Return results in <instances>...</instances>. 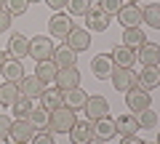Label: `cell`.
I'll list each match as a JSON object with an SVG mask.
<instances>
[{
    "label": "cell",
    "instance_id": "1",
    "mask_svg": "<svg viewBox=\"0 0 160 144\" xmlns=\"http://www.w3.org/2000/svg\"><path fill=\"white\" fill-rule=\"evenodd\" d=\"M75 110H69V107H56V110L48 112V128H51L53 133H69V128L75 126Z\"/></svg>",
    "mask_w": 160,
    "mask_h": 144
},
{
    "label": "cell",
    "instance_id": "2",
    "mask_svg": "<svg viewBox=\"0 0 160 144\" xmlns=\"http://www.w3.org/2000/svg\"><path fill=\"white\" fill-rule=\"evenodd\" d=\"M53 51H56V46H53L51 37L38 35V37L29 40V56H32L35 62H51V59H53Z\"/></svg>",
    "mask_w": 160,
    "mask_h": 144
},
{
    "label": "cell",
    "instance_id": "3",
    "mask_svg": "<svg viewBox=\"0 0 160 144\" xmlns=\"http://www.w3.org/2000/svg\"><path fill=\"white\" fill-rule=\"evenodd\" d=\"M75 29V24H72V16L69 13H62V11H56L51 19H48V32L53 35V37H62V40H67V35Z\"/></svg>",
    "mask_w": 160,
    "mask_h": 144
},
{
    "label": "cell",
    "instance_id": "4",
    "mask_svg": "<svg viewBox=\"0 0 160 144\" xmlns=\"http://www.w3.org/2000/svg\"><path fill=\"white\" fill-rule=\"evenodd\" d=\"M118 22L123 24V27H142V8L136 6V3H123L118 11Z\"/></svg>",
    "mask_w": 160,
    "mask_h": 144
},
{
    "label": "cell",
    "instance_id": "5",
    "mask_svg": "<svg viewBox=\"0 0 160 144\" xmlns=\"http://www.w3.org/2000/svg\"><path fill=\"white\" fill-rule=\"evenodd\" d=\"M109 59H112V64H115V67H123V69H133V64H136V51L120 43V46H115V48H112Z\"/></svg>",
    "mask_w": 160,
    "mask_h": 144
},
{
    "label": "cell",
    "instance_id": "6",
    "mask_svg": "<svg viewBox=\"0 0 160 144\" xmlns=\"http://www.w3.org/2000/svg\"><path fill=\"white\" fill-rule=\"evenodd\" d=\"M149 102H152V93H149V91H142V88H136V86H133L131 91H126V104H128V110H131V112L147 110Z\"/></svg>",
    "mask_w": 160,
    "mask_h": 144
},
{
    "label": "cell",
    "instance_id": "7",
    "mask_svg": "<svg viewBox=\"0 0 160 144\" xmlns=\"http://www.w3.org/2000/svg\"><path fill=\"white\" fill-rule=\"evenodd\" d=\"M112 86L118 88L120 93H126V91H131L133 86H136V72L133 69H123V67H115L112 69Z\"/></svg>",
    "mask_w": 160,
    "mask_h": 144
},
{
    "label": "cell",
    "instance_id": "8",
    "mask_svg": "<svg viewBox=\"0 0 160 144\" xmlns=\"http://www.w3.org/2000/svg\"><path fill=\"white\" fill-rule=\"evenodd\" d=\"M69 139L72 144H88L93 139V120H75V126L69 128Z\"/></svg>",
    "mask_w": 160,
    "mask_h": 144
},
{
    "label": "cell",
    "instance_id": "9",
    "mask_svg": "<svg viewBox=\"0 0 160 144\" xmlns=\"http://www.w3.org/2000/svg\"><path fill=\"white\" fill-rule=\"evenodd\" d=\"M109 112V104L104 96H99V93H93V96L86 99V117L88 120H99V117H107Z\"/></svg>",
    "mask_w": 160,
    "mask_h": 144
},
{
    "label": "cell",
    "instance_id": "10",
    "mask_svg": "<svg viewBox=\"0 0 160 144\" xmlns=\"http://www.w3.org/2000/svg\"><path fill=\"white\" fill-rule=\"evenodd\" d=\"M109 22H112V16H107V13L99 11V8H91V11L86 13V29L88 32H107Z\"/></svg>",
    "mask_w": 160,
    "mask_h": 144
},
{
    "label": "cell",
    "instance_id": "11",
    "mask_svg": "<svg viewBox=\"0 0 160 144\" xmlns=\"http://www.w3.org/2000/svg\"><path fill=\"white\" fill-rule=\"evenodd\" d=\"M35 133H38V131H35V126L27 120V117H19V120H13V126H11V139H13V142L29 144Z\"/></svg>",
    "mask_w": 160,
    "mask_h": 144
},
{
    "label": "cell",
    "instance_id": "12",
    "mask_svg": "<svg viewBox=\"0 0 160 144\" xmlns=\"http://www.w3.org/2000/svg\"><path fill=\"white\" fill-rule=\"evenodd\" d=\"M158 86H160V69L158 67H144L142 72H136V88L155 91Z\"/></svg>",
    "mask_w": 160,
    "mask_h": 144
},
{
    "label": "cell",
    "instance_id": "13",
    "mask_svg": "<svg viewBox=\"0 0 160 144\" xmlns=\"http://www.w3.org/2000/svg\"><path fill=\"white\" fill-rule=\"evenodd\" d=\"M56 88H62V91H69V88H80V72L78 67H64L56 72Z\"/></svg>",
    "mask_w": 160,
    "mask_h": 144
},
{
    "label": "cell",
    "instance_id": "14",
    "mask_svg": "<svg viewBox=\"0 0 160 144\" xmlns=\"http://www.w3.org/2000/svg\"><path fill=\"white\" fill-rule=\"evenodd\" d=\"M112 69H115V64H112V59H109L107 53H99V56L91 59V72L99 80H107V77L112 75Z\"/></svg>",
    "mask_w": 160,
    "mask_h": 144
},
{
    "label": "cell",
    "instance_id": "15",
    "mask_svg": "<svg viewBox=\"0 0 160 144\" xmlns=\"http://www.w3.org/2000/svg\"><path fill=\"white\" fill-rule=\"evenodd\" d=\"M0 72H3V77H6V83H22L24 80V64L19 62V59H6V64L0 67Z\"/></svg>",
    "mask_w": 160,
    "mask_h": 144
},
{
    "label": "cell",
    "instance_id": "16",
    "mask_svg": "<svg viewBox=\"0 0 160 144\" xmlns=\"http://www.w3.org/2000/svg\"><path fill=\"white\" fill-rule=\"evenodd\" d=\"M64 43H67V46L72 48L75 53H78V51H86V48L91 46V32H88V29H80V27H75L72 32L67 35V40H64Z\"/></svg>",
    "mask_w": 160,
    "mask_h": 144
},
{
    "label": "cell",
    "instance_id": "17",
    "mask_svg": "<svg viewBox=\"0 0 160 144\" xmlns=\"http://www.w3.org/2000/svg\"><path fill=\"white\" fill-rule=\"evenodd\" d=\"M53 64H56V69H64V67H75V62H78V53L72 51V48L67 46V43H62V46L53 51Z\"/></svg>",
    "mask_w": 160,
    "mask_h": 144
},
{
    "label": "cell",
    "instance_id": "18",
    "mask_svg": "<svg viewBox=\"0 0 160 144\" xmlns=\"http://www.w3.org/2000/svg\"><path fill=\"white\" fill-rule=\"evenodd\" d=\"M19 91L27 99H40V93L46 91V86H43V80H38L35 75H24V80L19 83Z\"/></svg>",
    "mask_w": 160,
    "mask_h": 144
},
{
    "label": "cell",
    "instance_id": "19",
    "mask_svg": "<svg viewBox=\"0 0 160 144\" xmlns=\"http://www.w3.org/2000/svg\"><path fill=\"white\" fill-rule=\"evenodd\" d=\"M136 62H142L144 67H158L160 64V46L158 43H144L142 51L136 53Z\"/></svg>",
    "mask_w": 160,
    "mask_h": 144
},
{
    "label": "cell",
    "instance_id": "20",
    "mask_svg": "<svg viewBox=\"0 0 160 144\" xmlns=\"http://www.w3.org/2000/svg\"><path fill=\"white\" fill-rule=\"evenodd\" d=\"M93 136L102 139V142H109L112 136H118L115 120H109V115H107V117H99V120H93Z\"/></svg>",
    "mask_w": 160,
    "mask_h": 144
},
{
    "label": "cell",
    "instance_id": "21",
    "mask_svg": "<svg viewBox=\"0 0 160 144\" xmlns=\"http://www.w3.org/2000/svg\"><path fill=\"white\" fill-rule=\"evenodd\" d=\"M8 53L11 59H19L22 62L24 56H29V40L24 35H11V40H8Z\"/></svg>",
    "mask_w": 160,
    "mask_h": 144
},
{
    "label": "cell",
    "instance_id": "22",
    "mask_svg": "<svg viewBox=\"0 0 160 144\" xmlns=\"http://www.w3.org/2000/svg\"><path fill=\"white\" fill-rule=\"evenodd\" d=\"M86 91L83 88H69V91H62V104L69 107V110H80V107H86Z\"/></svg>",
    "mask_w": 160,
    "mask_h": 144
},
{
    "label": "cell",
    "instance_id": "23",
    "mask_svg": "<svg viewBox=\"0 0 160 144\" xmlns=\"http://www.w3.org/2000/svg\"><path fill=\"white\" fill-rule=\"evenodd\" d=\"M115 128H118V136H136L139 120H136V115H120V117H115Z\"/></svg>",
    "mask_w": 160,
    "mask_h": 144
},
{
    "label": "cell",
    "instance_id": "24",
    "mask_svg": "<svg viewBox=\"0 0 160 144\" xmlns=\"http://www.w3.org/2000/svg\"><path fill=\"white\" fill-rule=\"evenodd\" d=\"M56 64L53 62H38L35 64V77L38 80H43V86H48V83H53L56 80Z\"/></svg>",
    "mask_w": 160,
    "mask_h": 144
},
{
    "label": "cell",
    "instance_id": "25",
    "mask_svg": "<svg viewBox=\"0 0 160 144\" xmlns=\"http://www.w3.org/2000/svg\"><path fill=\"white\" fill-rule=\"evenodd\" d=\"M142 24L149 29H160V3H149L142 8Z\"/></svg>",
    "mask_w": 160,
    "mask_h": 144
},
{
    "label": "cell",
    "instance_id": "26",
    "mask_svg": "<svg viewBox=\"0 0 160 144\" xmlns=\"http://www.w3.org/2000/svg\"><path fill=\"white\" fill-rule=\"evenodd\" d=\"M40 107L48 110V112L62 107V88H46V91L40 93Z\"/></svg>",
    "mask_w": 160,
    "mask_h": 144
},
{
    "label": "cell",
    "instance_id": "27",
    "mask_svg": "<svg viewBox=\"0 0 160 144\" xmlns=\"http://www.w3.org/2000/svg\"><path fill=\"white\" fill-rule=\"evenodd\" d=\"M144 43H147V37H144V29H139V27H128V29H123V46H128V48H142Z\"/></svg>",
    "mask_w": 160,
    "mask_h": 144
},
{
    "label": "cell",
    "instance_id": "28",
    "mask_svg": "<svg viewBox=\"0 0 160 144\" xmlns=\"http://www.w3.org/2000/svg\"><path fill=\"white\" fill-rule=\"evenodd\" d=\"M22 96L16 83H3L0 86V107H13V102Z\"/></svg>",
    "mask_w": 160,
    "mask_h": 144
},
{
    "label": "cell",
    "instance_id": "29",
    "mask_svg": "<svg viewBox=\"0 0 160 144\" xmlns=\"http://www.w3.org/2000/svg\"><path fill=\"white\" fill-rule=\"evenodd\" d=\"M29 123L35 126V131H48V110H43V107H38V110L29 112L27 117Z\"/></svg>",
    "mask_w": 160,
    "mask_h": 144
},
{
    "label": "cell",
    "instance_id": "30",
    "mask_svg": "<svg viewBox=\"0 0 160 144\" xmlns=\"http://www.w3.org/2000/svg\"><path fill=\"white\" fill-rule=\"evenodd\" d=\"M67 13L69 16H86L91 11V0H67Z\"/></svg>",
    "mask_w": 160,
    "mask_h": 144
},
{
    "label": "cell",
    "instance_id": "31",
    "mask_svg": "<svg viewBox=\"0 0 160 144\" xmlns=\"http://www.w3.org/2000/svg\"><path fill=\"white\" fill-rule=\"evenodd\" d=\"M11 110H13V115H16V120H19V117H29V112H32L35 107H32V99L19 96L16 102H13V107H11Z\"/></svg>",
    "mask_w": 160,
    "mask_h": 144
},
{
    "label": "cell",
    "instance_id": "32",
    "mask_svg": "<svg viewBox=\"0 0 160 144\" xmlns=\"http://www.w3.org/2000/svg\"><path fill=\"white\" fill-rule=\"evenodd\" d=\"M29 8V0H3V11H8L11 16H22L27 13Z\"/></svg>",
    "mask_w": 160,
    "mask_h": 144
},
{
    "label": "cell",
    "instance_id": "33",
    "mask_svg": "<svg viewBox=\"0 0 160 144\" xmlns=\"http://www.w3.org/2000/svg\"><path fill=\"white\" fill-rule=\"evenodd\" d=\"M136 120H139V128H147V131H149V128H155V126H158V115L152 112V107L142 110V112H139V117H136Z\"/></svg>",
    "mask_w": 160,
    "mask_h": 144
},
{
    "label": "cell",
    "instance_id": "34",
    "mask_svg": "<svg viewBox=\"0 0 160 144\" xmlns=\"http://www.w3.org/2000/svg\"><path fill=\"white\" fill-rule=\"evenodd\" d=\"M120 6H123V0H99V11H104L107 16H118V11H120Z\"/></svg>",
    "mask_w": 160,
    "mask_h": 144
},
{
    "label": "cell",
    "instance_id": "35",
    "mask_svg": "<svg viewBox=\"0 0 160 144\" xmlns=\"http://www.w3.org/2000/svg\"><path fill=\"white\" fill-rule=\"evenodd\" d=\"M11 126H13V120L8 115H0V142L3 139H11Z\"/></svg>",
    "mask_w": 160,
    "mask_h": 144
},
{
    "label": "cell",
    "instance_id": "36",
    "mask_svg": "<svg viewBox=\"0 0 160 144\" xmlns=\"http://www.w3.org/2000/svg\"><path fill=\"white\" fill-rule=\"evenodd\" d=\"M29 144H56V142H53V136H51L48 131H38V133L32 136V142H29Z\"/></svg>",
    "mask_w": 160,
    "mask_h": 144
},
{
    "label": "cell",
    "instance_id": "37",
    "mask_svg": "<svg viewBox=\"0 0 160 144\" xmlns=\"http://www.w3.org/2000/svg\"><path fill=\"white\" fill-rule=\"evenodd\" d=\"M11 13H8V11H3V8H0V35H3V32H8V29H11Z\"/></svg>",
    "mask_w": 160,
    "mask_h": 144
},
{
    "label": "cell",
    "instance_id": "38",
    "mask_svg": "<svg viewBox=\"0 0 160 144\" xmlns=\"http://www.w3.org/2000/svg\"><path fill=\"white\" fill-rule=\"evenodd\" d=\"M46 3H48V6L53 8V11H62V8L67 6V0H46Z\"/></svg>",
    "mask_w": 160,
    "mask_h": 144
},
{
    "label": "cell",
    "instance_id": "39",
    "mask_svg": "<svg viewBox=\"0 0 160 144\" xmlns=\"http://www.w3.org/2000/svg\"><path fill=\"white\" fill-rule=\"evenodd\" d=\"M120 144H144L139 136H120Z\"/></svg>",
    "mask_w": 160,
    "mask_h": 144
},
{
    "label": "cell",
    "instance_id": "40",
    "mask_svg": "<svg viewBox=\"0 0 160 144\" xmlns=\"http://www.w3.org/2000/svg\"><path fill=\"white\" fill-rule=\"evenodd\" d=\"M6 59H8V51H0V67L6 64Z\"/></svg>",
    "mask_w": 160,
    "mask_h": 144
},
{
    "label": "cell",
    "instance_id": "41",
    "mask_svg": "<svg viewBox=\"0 0 160 144\" xmlns=\"http://www.w3.org/2000/svg\"><path fill=\"white\" fill-rule=\"evenodd\" d=\"M88 144H104V142H102V139H96V136H93V139H91Z\"/></svg>",
    "mask_w": 160,
    "mask_h": 144
},
{
    "label": "cell",
    "instance_id": "42",
    "mask_svg": "<svg viewBox=\"0 0 160 144\" xmlns=\"http://www.w3.org/2000/svg\"><path fill=\"white\" fill-rule=\"evenodd\" d=\"M123 3H136V6H139V3H142V0H123Z\"/></svg>",
    "mask_w": 160,
    "mask_h": 144
},
{
    "label": "cell",
    "instance_id": "43",
    "mask_svg": "<svg viewBox=\"0 0 160 144\" xmlns=\"http://www.w3.org/2000/svg\"><path fill=\"white\" fill-rule=\"evenodd\" d=\"M158 144H160V133H158Z\"/></svg>",
    "mask_w": 160,
    "mask_h": 144
},
{
    "label": "cell",
    "instance_id": "44",
    "mask_svg": "<svg viewBox=\"0 0 160 144\" xmlns=\"http://www.w3.org/2000/svg\"><path fill=\"white\" fill-rule=\"evenodd\" d=\"M29 3H38V0H29Z\"/></svg>",
    "mask_w": 160,
    "mask_h": 144
},
{
    "label": "cell",
    "instance_id": "45",
    "mask_svg": "<svg viewBox=\"0 0 160 144\" xmlns=\"http://www.w3.org/2000/svg\"><path fill=\"white\" fill-rule=\"evenodd\" d=\"M0 8H3V0H0Z\"/></svg>",
    "mask_w": 160,
    "mask_h": 144
},
{
    "label": "cell",
    "instance_id": "46",
    "mask_svg": "<svg viewBox=\"0 0 160 144\" xmlns=\"http://www.w3.org/2000/svg\"><path fill=\"white\" fill-rule=\"evenodd\" d=\"M13 144H22V142H13Z\"/></svg>",
    "mask_w": 160,
    "mask_h": 144
},
{
    "label": "cell",
    "instance_id": "47",
    "mask_svg": "<svg viewBox=\"0 0 160 144\" xmlns=\"http://www.w3.org/2000/svg\"><path fill=\"white\" fill-rule=\"evenodd\" d=\"M0 144H3V142H0Z\"/></svg>",
    "mask_w": 160,
    "mask_h": 144
}]
</instances>
